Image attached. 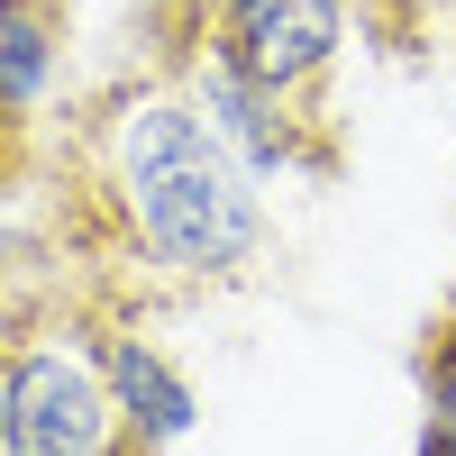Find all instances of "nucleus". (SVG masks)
Instances as JSON below:
<instances>
[{"instance_id":"3","label":"nucleus","mask_w":456,"mask_h":456,"mask_svg":"<svg viewBox=\"0 0 456 456\" xmlns=\"http://www.w3.org/2000/svg\"><path fill=\"white\" fill-rule=\"evenodd\" d=\"M192 46H210L219 64H238L292 101H311L329 83V64L347 55V0H201Z\"/></svg>"},{"instance_id":"8","label":"nucleus","mask_w":456,"mask_h":456,"mask_svg":"<svg viewBox=\"0 0 456 456\" xmlns=\"http://www.w3.org/2000/svg\"><path fill=\"white\" fill-rule=\"evenodd\" d=\"M128 10H137V19H165V28H183V37L201 28V0H128Z\"/></svg>"},{"instance_id":"2","label":"nucleus","mask_w":456,"mask_h":456,"mask_svg":"<svg viewBox=\"0 0 456 456\" xmlns=\"http://www.w3.org/2000/svg\"><path fill=\"white\" fill-rule=\"evenodd\" d=\"M0 456H137L101 384L92 320H55L0 347Z\"/></svg>"},{"instance_id":"6","label":"nucleus","mask_w":456,"mask_h":456,"mask_svg":"<svg viewBox=\"0 0 456 456\" xmlns=\"http://www.w3.org/2000/svg\"><path fill=\"white\" fill-rule=\"evenodd\" d=\"M55 83H64V19H55V0H28L0 28V119L28 128L55 101Z\"/></svg>"},{"instance_id":"1","label":"nucleus","mask_w":456,"mask_h":456,"mask_svg":"<svg viewBox=\"0 0 456 456\" xmlns=\"http://www.w3.org/2000/svg\"><path fill=\"white\" fill-rule=\"evenodd\" d=\"M101 210L165 283H238L274 247V183H256L183 83H128L92 137Z\"/></svg>"},{"instance_id":"4","label":"nucleus","mask_w":456,"mask_h":456,"mask_svg":"<svg viewBox=\"0 0 456 456\" xmlns=\"http://www.w3.org/2000/svg\"><path fill=\"white\" fill-rule=\"evenodd\" d=\"M174 83L192 92V110L228 137V156H238L256 183H301V174H320V165H329V156H320V137H311V101H292V92H274V83H256V73L219 64L210 46L183 55Z\"/></svg>"},{"instance_id":"5","label":"nucleus","mask_w":456,"mask_h":456,"mask_svg":"<svg viewBox=\"0 0 456 456\" xmlns=\"http://www.w3.org/2000/svg\"><path fill=\"white\" fill-rule=\"evenodd\" d=\"M92 356H101V384H110V402H119V429H128L137 456H174L183 438L201 429L192 374H183L137 320H101L92 329Z\"/></svg>"},{"instance_id":"9","label":"nucleus","mask_w":456,"mask_h":456,"mask_svg":"<svg viewBox=\"0 0 456 456\" xmlns=\"http://www.w3.org/2000/svg\"><path fill=\"white\" fill-rule=\"evenodd\" d=\"M0 137H10V119H0Z\"/></svg>"},{"instance_id":"7","label":"nucleus","mask_w":456,"mask_h":456,"mask_svg":"<svg viewBox=\"0 0 456 456\" xmlns=\"http://www.w3.org/2000/svg\"><path fill=\"white\" fill-rule=\"evenodd\" d=\"M411 456H456V320L420 356V438H411Z\"/></svg>"}]
</instances>
